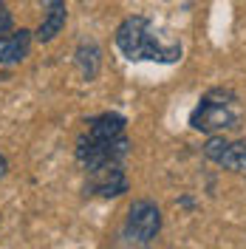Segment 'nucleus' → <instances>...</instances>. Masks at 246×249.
<instances>
[{
    "label": "nucleus",
    "instance_id": "obj_1",
    "mask_svg": "<svg viewBox=\"0 0 246 249\" xmlns=\"http://www.w3.org/2000/svg\"><path fill=\"white\" fill-rule=\"evenodd\" d=\"M116 48L122 51L124 60L130 62H170L181 60V43L164 37L156 29V23L144 15H133L122 20V26L116 29Z\"/></svg>",
    "mask_w": 246,
    "mask_h": 249
},
{
    "label": "nucleus",
    "instance_id": "obj_2",
    "mask_svg": "<svg viewBox=\"0 0 246 249\" xmlns=\"http://www.w3.org/2000/svg\"><path fill=\"white\" fill-rule=\"evenodd\" d=\"M190 124H193V130L210 133V136H218L224 130H235L241 124V108H238L235 93L224 91V88L207 91L198 99L195 110L190 113Z\"/></svg>",
    "mask_w": 246,
    "mask_h": 249
},
{
    "label": "nucleus",
    "instance_id": "obj_3",
    "mask_svg": "<svg viewBox=\"0 0 246 249\" xmlns=\"http://www.w3.org/2000/svg\"><path fill=\"white\" fill-rule=\"evenodd\" d=\"M127 153H130L127 136L102 142V139H91L88 133H82L77 139V159L85 170H96L102 164H122Z\"/></svg>",
    "mask_w": 246,
    "mask_h": 249
},
{
    "label": "nucleus",
    "instance_id": "obj_4",
    "mask_svg": "<svg viewBox=\"0 0 246 249\" xmlns=\"http://www.w3.org/2000/svg\"><path fill=\"white\" fill-rule=\"evenodd\" d=\"M161 230V210L156 207L150 198H139L130 204L127 210V221H124V235L139 244H150Z\"/></svg>",
    "mask_w": 246,
    "mask_h": 249
},
{
    "label": "nucleus",
    "instance_id": "obj_5",
    "mask_svg": "<svg viewBox=\"0 0 246 249\" xmlns=\"http://www.w3.org/2000/svg\"><path fill=\"white\" fill-rule=\"evenodd\" d=\"M204 156L221 164L224 170L246 173V142H229L224 136H210L204 144Z\"/></svg>",
    "mask_w": 246,
    "mask_h": 249
},
{
    "label": "nucleus",
    "instance_id": "obj_6",
    "mask_svg": "<svg viewBox=\"0 0 246 249\" xmlns=\"http://www.w3.org/2000/svg\"><path fill=\"white\" fill-rule=\"evenodd\" d=\"M85 190L91 196H102V198H116V196L127 193V176H124L122 164H102L96 170H88Z\"/></svg>",
    "mask_w": 246,
    "mask_h": 249
},
{
    "label": "nucleus",
    "instance_id": "obj_7",
    "mask_svg": "<svg viewBox=\"0 0 246 249\" xmlns=\"http://www.w3.org/2000/svg\"><path fill=\"white\" fill-rule=\"evenodd\" d=\"M43 9H46V17H43L40 29L34 31V37L40 43H51L62 31V26H65L68 9H65V0H43Z\"/></svg>",
    "mask_w": 246,
    "mask_h": 249
},
{
    "label": "nucleus",
    "instance_id": "obj_8",
    "mask_svg": "<svg viewBox=\"0 0 246 249\" xmlns=\"http://www.w3.org/2000/svg\"><path fill=\"white\" fill-rule=\"evenodd\" d=\"M31 48V31L20 29L15 34H0V65H12L29 57Z\"/></svg>",
    "mask_w": 246,
    "mask_h": 249
},
{
    "label": "nucleus",
    "instance_id": "obj_9",
    "mask_svg": "<svg viewBox=\"0 0 246 249\" xmlns=\"http://www.w3.org/2000/svg\"><path fill=\"white\" fill-rule=\"evenodd\" d=\"M88 136L91 139H119V136H124V116H119V113H99V116H93V119H88Z\"/></svg>",
    "mask_w": 246,
    "mask_h": 249
},
{
    "label": "nucleus",
    "instance_id": "obj_10",
    "mask_svg": "<svg viewBox=\"0 0 246 249\" xmlns=\"http://www.w3.org/2000/svg\"><path fill=\"white\" fill-rule=\"evenodd\" d=\"M77 65H79V74L85 79H93L96 71H99V48L93 43H82L77 48Z\"/></svg>",
    "mask_w": 246,
    "mask_h": 249
},
{
    "label": "nucleus",
    "instance_id": "obj_11",
    "mask_svg": "<svg viewBox=\"0 0 246 249\" xmlns=\"http://www.w3.org/2000/svg\"><path fill=\"white\" fill-rule=\"evenodd\" d=\"M9 26H12V12L6 9V3L0 0V34L3 31H9Z\"/></svg>",
    "mask_w": 246,
    "mask_h": 249
},
{
    "label": "nucleus",
    "instance_id": "obj_12",
    "mask_svg": "<svg viewBox=\"0 0 246 249\" xmlns=\"http://www.w3.org/2000/svg\"><path fill=\"white\" fill-rule=\"evenodd\" d=\"M6 170H9V161H6V156L0 153V178L6 176Z\"/></svg>",
    "mask_w": 246,
    "mask_h": 249
}]
</instances>
